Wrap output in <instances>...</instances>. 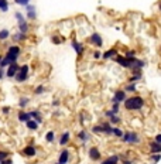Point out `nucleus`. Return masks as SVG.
<instances>
[{
    "mask_svg": "<svg viewBox=\"0 0 161 164\" xmlns=\"http://www.w3.org/2000/svg\"><path fill=\"white\" fill-rule=\"evenodd\" d=\"M147 106V100L141 95H130L126 98V100L122 104V108L127 112H141L144 108Z\"/></svg>",
    "mask_w": 161,
    "mask_h": 164,
    "instance_id": "f257e3e1",
    "label": "nucleus"
},
{
    "mask_svg": "<svg viewBox=\"0 0 161 164\" xmlns=\"http://www.w3.org/2000/svg\"><path fill=\"white\" fill-rule=\"evenodd\" d=\"M120 142L123 144H127V146H139L140 143L143 142V137L137 130H125Z\"/></svg>",
    "mask_w": 161,
    "mask_h": 164,
    "instance_id": "f03ea898",
    "label": "nucleus"
},
{
    "mask_svg": "<svg viewBox=\"0 0 161 164\" xmlns=\"http://www.w3.org/2000/svg\"><path fill=\"white\" fill-rule=\"evenodd\" d=\"M21 52H23V48L20 47V44H12V46L7 48L4 57L9 60L10 64H13V62H18V58H20Z\"/></svg>",
    "mask_w": 161,
    "mask_h": 164,
    "instance_id": "7ed1b4c3",
    "label": "nucleus"
},
{
    "mask_svg": "<svg viewBox=\"0 0 161 164\" xmlns=\"http://www.w3.org/2000/svg\"><path fill=\"white\" fill-rule=\"evenodd\" d=\"M28 78H30V65L28 64L20 65V68H18L17 74H16V76H14V81L17 82V84H24Z\"/></svg>",
    "mask_w": 161,
    "mask_h": 164,
    "instance_id": "20e7f679",
    "label": "nucleus"
},
{
    "mask_svg": "<svg viewBox=\"0 0 161 164\" xmlns=\"http://www.w3.org/2000/svg\"><path fill=\"white\" fill-rule=\"evenodd\" d=\"M71 48H72L73 52L76 54L78 60H82L83 55H85V52H86L85 44H83L82 41H79L78 38H75V37H72V41H71Z\"/></svg>",
    "mask_w": 161,
    "mask_h": 164,
    "instance_id": "39448f33",
    "label": "nucleus"
},
{
    "mask_svg": "<svg viewBox=\"0 0 161 164\" xmlns=\"http://www.w3.org/2000/svg\"><path fill=\"white\" fill-rule=\"evenodd\" d=\"M88 44H91L93 48H102L105 44L103 41V37H102V34L97 33V31H93V33H91L88 36Z\"/></svg>",
    "mask_w": 161,
    "mask_h": 164,
    "instance_id": "423d86ee",
    "label": "nucleus"
},
{
    "mask_svg": "<svg viewBox=\"0 0 161 164\" xmlns=\"http://www.w3.org/2000/svg\"><path fill=\"white\" fill-rule=\"evenodd\" d=\"M21 154L24 156L26 158H34L38 154V149H37V147L34 146V143L31 142V143H28V144H26L21 149Z\"/></svg>",
    "mask_w": 161,
    "mask_h": 164,
    "instance_id": "0eeeda50",
    "label": "nucleus"
},
{
    "mask_svg": "<svg viewBox=\"0 0 161 164\" xmlns=\"http://www.w3.org/2000/svg\"><path fill=\"white\" fill-rule=\"evenodd\" d=\"M76 139H78V142L81 143V144L85 146L86 143H89L92 140V133L86 128H82L81 130H78V133H76Z\"/></svg>",
    "mask_w": 161,
    "mask_h": 164,
    "instance_id": "6e6552de",
    "label": "nucleus"
},
{
    "mask_svg": "<svg viewBox=\"0 0 161 164\" xmlns=\"http://www.w3.org/2000/svg\"><path fill=\"white\" fill-rule=\"evenodd\" d=\"M69 161H71V149H68V147H61V150H59V153H58L57 163L69 164Z\"/></svg>",
    "mask_w": 161,
    "mask_h": 164,
    "instance_id": "1a4fd4ad",
    "label": "nucleus"
},
{
    "mask_svg": "<svg viewBox=\"0 0 161 164\" xmlns=\"http://www.w3.org/2000/svg\"><path fill=\"white\" fill-rule=\"evenodd\" d=\"M26 9V18H27V22H36L37 17H38V14H37V6L33 3L27 4V6L24 7Z\"/></svg>",
    "mask_w": 161,
    "mask_h": 164,
    "instance_id": "9d476101",
    "label": "nucleus"
},
{
    "mask_svg": "<svg viewBox=\"0 0 161 164\" xmlns=\"http://www.w3.org/2000/svg\"><path fill=\"white\" fill-rule=\"evenodd\" d=\"M88 157L91 161H100L102 160V150L99 149L97 146H91L88 149Z\"/></svg>",
    "mask_w": 161,
    "mask_h": 164,
    "instance_id": "9b49d317",
    "label": "nucleus"
},
{
    "mask_svg": "<svg viewBox=\"0 0 161 164\" xmlns=\"http://www.w3.org/2000/svg\"><path fill=\"white\" fill-rule=\"evenodd\" d=\"M71 140H72V133L69 130H64L58 137V144L61 147H67L71 143Z\"/></svg>",
    "mask_w": 161,
    "mask_h": 164,
    "instance_id": "f8f14e48",
    "label": "nucleus"
},
{
    "mask_svg": "<svg viewBox=\"0 0 161 164\" xmlns=\"http://www.w3.org/2000/svg\"><path fill=\"white\" fill-rule=\"evenodd\" d=\"M127 96H129V95L126 94L123 89H116V91L113 92V95H112V99H110V102H112V104H115V102H117V104H123Z\"/></svg>",
    "mask_w": 161,
    "mask_h": 164,
    "instance_id": "ddd939ff",
    "label": "nucleus"
},
{
    "mask_svg": "<svg viewBox=\"0 0 161 164\" xmlns=\"http://www.w3.org/2000/svg\"><path fill=\"white\" fill-rule=\"evenodd\" d=\"M117 54H119V50L115 48V47H112V48H107L106 51L102 52V58H100V60L102 61H112Z\"/></svg>",
    "mask_w": 161,
    "mask_h": 164,
    "instance_id": "4468645a",
    "label": "nucleus"
},
{
    "mask_svg": "<svg viewBox=\"0 0 161 164\" xmlns=\"http://www.w3.org/2000/svg\"><path fill=\"white\" fill-rule=\"evenodd\" d=\"M28 113H30V118L34 119V120L38 123L40 126L44 123V113L41 112L40 109H33V110H28Z\"/></svg>",
    "mask_w": 161,
    "mask_h": 164,
    "instance_id": "2eb2a0df",
    "label": "nucleus"
},
{
    "mask_svg": "<svg viewBox=\"0 0 161 164\" xmlns=\"http://www.w3.org/2000/svg\"><path fill=\"white\" fill-rule=\"evenodd\" d=\"M18 68H20V64H18V62H13V64H10L9 67L6 68V78L14 79V76H16V74H17Z\"/></svg>",
    "mask_w": 161,
    "mask_h": 164,
    "instance_id": "dca6fc26",
    "label": "nucleus"
},
{
    "mask_svg": "<svg viewBox=\"0 0 161 164\" xmlns=\"http://www.w3.org/2000/svg\"><path fill=\"white\" fill-rule=\"evenodd\" d=\"M113 62L115 64H117L119 67H122V68H125V70H129V61H127V58L125 57V55H122V54H117L115 58H113Z\"/></svg>",
    "mask_w": 161,
    "mask_h": 164,
    "instance_id": "f3484780",
    "label": "nucleus"
},
{
    "mask_svg": "<svg viewBox=\"0 0 161 164\" xmlns=\"http://www.w3.org/2000/svg\"><path fill=\"white\" fill-rule=\"evenodd\" d=\"M10 38H12V41L14 44H20V43H24V41H27V40H28V34H24V33H20V31H17V33L12 34V36H10Z\"/></svg>",
    "mask_w": 161,
    "mask_h": 164,
    "instance_id": "a211bd4d",
    "label": "nucleus"
},
{
    "mask_svg": "<svg viewBox=\"0 0 161 164\" xmlns=\"http://www.w3.org/2000/svg\"><path fill=\"white\" fill-rule=\"evenodd\" d=\"M100 126H102V134H103V136L112 137L113 126L109 123V120H103V122H100Z\"/></svg>",
    "mask_w": 161,
    "mask_h": 164,
    "instance_id": "6ab92c4d",
    "label": "nucleus"
},
{
    "mask_svg": "<svg viewBox=\"0 0 161 164\" xmlns=\"http://www.w3.org/2000/svg\"><path fill=\"white\" fill-rule=\"evenodd\" d=\"M149 152L150 154H161V144L154 140H150L149 142Z\"/></svg>",
    "mask_w": 161,
    "mask_h": 164,
    "instance_id": "aec40b11",
    "label": "nucleus"
},
{
    "mask_svg": "<svg viewBox=\"0 0 161 164\" xmlns=\"http://www.w3.org/2000/svg\"><path fill=\"white\" fill-rule=\"evenodd\" d=\"M120 161V156L119 154H110L106 158H102L100 164H117Z\"/></svg>",
    "mask_w": 161,
    "mask_h": 164,
    "instance_id": "412c9836",
    "label": "nucleus"
},
{
    "mask_svg": "<svg viewBox=\"0 0 161 164\" xmlns=\"http://www.w3.org/2000/svg\"><path fill=\"white\" fill-rule=\"evenodd\" d=\"M30 113H28V110L26 109H20L17 112V120L20 122V123H26L27 120H30Z\"/></svg>",
    "mask_w": 161,
    "mask_h": 164,
    "instance_id": "4be33fe9",
    "label": "nucleus"
},
{
    "mask_svg": "<svg viewBox=\"0 0 161 164\" xmlns=\"http://www.w3.org/2000/svg\"><path fill=\"white\" fill-rule=\"evenodd\" d=\"M24 125H26V128H27L28 132H37V130L40 129V125L37 123L36 120H34V119H30V120H27Z\"/></svg>",
    "mask_w": 161,
    "mask_h": 164,
    "instance_id": "5701e85b",
    "label": "nucleus"
},
{
    "mask_svg": "<svg viewBox=\"0 0 161 164\" xmlns=\"http://www.w3.org/2000/svg\"><path fill=\"white\" fill-rule=\"evenodd\" d=\"M17 31L24 33V34L30 33V24H28L27 20H26V22H21V23H17Z\"/></svg>",
    "mask_w": 161,
    "mask_h": 164,
    "instance_id": "b1692460",
    "label": "nucleus"
},
{
    "mask_svg": "<svg viewBox=\"0 0 161 164\" xmlns=\"http://www.w3.org/2000/svg\"><path fill=\"white\" fill-rule=\"evenodd\" d=\"M30 102H31V99L28 96H20V99H18V108L20 109H26V108L30 105Z\"/></svg>",
    "mask_w": 161,
    "mask_h": 164,
    "instance_id": "393cba45",
    "label": "nucleus"
},
{
    "mask_svg": "<svg viewBox=\"0 0 161 164\" xmlns=\"http://www.w3.org/2000/svg\"><path fill=\"white\" fill-rule=\"evenodd\" d=\"M123 91L126 92V94H136L137 92V84H131V82H127L125 85V88H123Z\"/></svg>",
    "mask_w": 161,
    "mask_h": 164,
    "instance_id": "a878e982",
    "label": "nucleus"
},
{
    "mask_svg": "<svg viewBox=\"0 0 161 164\" xmlns=\"http://www.w3.org/2000/svg\"><path fill=\"white\" fill-rule=\"evenodd\" d=\"M123 133H125V130H123L120 126H113V130H112V137H115V139H122Z\"/></svg>",
    "mask_w": 161,
    "mask_h": 164,
    "instance_id": "bb28decb",
    "label": "nucleus"
},
{
    "mask_svg": "<svg viewBox=\"0 0 161 164\" xmlns=\"http://www.w3.org/2000/svg\"><path fill=\"white\" fill-rule=\"evenodd\" d=\"M44 139H45V143H48V144H52V143L55 142V139H57V134H55L54 130H48L45 133V136H44Z\"/></svg>",
    "mask_w": 161,
    "mask_h": 164,
    "instance_id": "cd10ccee",
    "label": "nucleus"
},
{
    "mask_svg": "<svg viewBox=\"0 0 161 164\" xmlns=\"http://www.w3.org/2000/svg\"><path fill=\"white\" fill-rule=\"evenodd\" d=\"M143 81V72L140 74H130V76H129L127 82H131V84H137V82Z\"/></svg>",
    "mask_w": 161,
    "mask_h": 164,
    "instance_id": "c85d7f7f",
    "label": "nucleus"
},
{
    "mask_svg": "<svg viewBox=\"0 0 161 164\" xmlns=\"http://www.w3.org/2000/svg\"><path fill=\"white\" fill-rule=\"evenodd\" d=\"M10 36H12V33H10L9 28H2V30H0V43L7 41V40L10 38Z\"/></svg>",
    "mask_w": 161,
    "mask_h": 164,
    "instance_id": "c756f323",
    "label": "nucleus"
},
{
    "mask_svg": "<svg viewBox=\"0 0 161 164\" xmlns=\"http://www.w3.org/2000/svg\"><path fill=\"white\" fill-rule=\"evenodd\" d=\"M51 43L54 44V46H61V44L64 43V37L59 36V34H52L51 36Z\"/></svg>",
    "mask_w": 161,
    "mask_h": 164,
    "instance_id": "7c9ffc66",
    "label": "nucleus"
},
{
    "mask_svg": "<svg viewBox=\"0 0 161 164\" xmlns=\"http://www.w3.org/2000/svg\"><path fill=\"white\" fill-rule=\"evenodd\" d=\"M45 91H47L45 85H43V84H40V85H37L36 88H34L33 94L36 95V96H41V95H44V94H45Z\"/></svg>",
    "mask_w": 161,
    "mask_h": 164,
    "instance_id": "2f4dec72",
    "label": "nucleus"
},
{
    "mask_svg": "<svg viewBox=\"0 0 161 164\" xmlns=\"http://www.w3.org/2000/svg\"><path fill=\"white\" fill-rule=\"evenodd\" d=\"M109 123L112 126H120L122 125V116L120 115H113L112 118L109 119Z\"/></svg>",
    "mask_w": 161,
    "mask_h": 164,
    "instance_id": "473e14b6",
    "label": "nucleus"
},
{
    "mask_svg": "<svg viewBox=\"0 0 161 164\" xmlns=\"http://www.w3.org/2000/svg\"><path fill=\"white\" fill-rule=\"evenodd\" d=\"M9 7H10L9 0H0V12H2V13H7V12H9Z\"/></svg>",
    "mask_w": 161,
    "mask_h": 164,
    "instance_id": "72a5a7b5",
    "label": "nucleus"
},
{
    "mask_svg": "<svg viewBox=\"0 0 161 164\" xmlns=\"http://www.w3.org/2000/svg\"><path fill=\"white\" fill-rule=\"evenodd\" d=\"M110 110H112L115 115H120V112H122V104H117V102L112 104V106H110Z\"/></svg>",
    "mask_w": 161,
    "mask_h": 164,
    "instance_id": "f704fd0d",
    "label": "nucleus"
},
{
    "mask_svg": "<svg viewBox=\"0 0 161 164\" xmlns=\"http://www.w3.org/2000/svg\"><path fill=\"white\" fill-rule=\"evenodd\" d=\"M89 132H91L92 134H102V126H100V123H97V125H93Z\"/></svg>",
    "mask_w": 161,
    "mask_h": 164,
    "instance_id": "c9c22d12",
    "label": "nucleus"
},
{
    "mask_svg": "<svg viewBox=\"0 0 161 164\" xmlns=\"http://www.w3.org/2000/svg\"><path fill=\"white\" fill-rule=\"evenodd\" d=\"M14 18H16V22H17V23H21V22H26V20H27L26 16L23 14L21 12H16L14 13Z\"/></svg>",
    "mask_w": 161,
    "mask_h": 164,
    "instance_id": "e433bc0d",
    "label": "nucleus"
},
{
    "mask_svg": "<svg viewBox=\"0 0 161 164\" xmlns=\"http://www.w3.org/2000/svg\"><path fill=\"white\" fill-rule=\"evenodd\" d=\"M160 160H161V154H150L149 161H150L151 164H157Z\"/></svg>",
    "mask_w": 161,
    "mask_h": 164,
    "instance_id": "4c0bfd02",
    "label": "nucleus"
},
{
    "mask_svg": "<svg viewBox=\"0 0 161 164\" xmlns=\"http://www.w3.org/2000/svg\"><path fill=\"white\" fill-rule=\"evenodd\" d=\"M14 3L17 4V6H21V7H26L27 4L31 3V0H14Z\"/></svg>",
    "mask_w": 161,
    "mask_h": 164,
    "instance_id": "58836bf2",
    "label": "nucleus"
},
{
    "mask_svg": "<svg viewBox=\"0 0 161 164\" xmlns=\"http://www.w3.org/2000/svg\"><path fill=\"white\" fill-rule=\"evenodd\" d=\"M7 157H10V153L6 152V150H0V164H2L3 160H6Z\"/></svg>",
    "mask_w": 161,
    "mask_h": 164,
    "instance_id": "ea45409f",
    "label": "nucleus"
},
{
    "mask_svg": "<svg viewBox=\"0 0 161 164\" xmlns=\"http://www.w3.org/2000/svg\"><path fill=\"white\" fill-rule=\"evenodd\" d=\"M92 58H93L95 61H99L100 58H102V52H100L99 50H95V51L92 52Z\"/></svg>",
    "mask_w": 161,
    "mask_h": 164,
    "instance_id": "a19ab883",
    "label": "nucleus"
},
{
    "mask_svg": "<svg viewBox=\"0 0 161 164\" xmlns=\"http://www.w3.org/2000/svg\"><path fill=\"white\" fill-rule=\"evenodd\" d=\"M2 113H3L4 116H9L10 113H12V108L10 106H3L2 108Z\"/></svg>",
    "mask_w": 161,
    "mask_h": 164,
    "instance_id": "79ce46f5",
    "label": "nucleus"
},
{
    "mask_svg": "<svg viewBox=\"0 0 161 164\" xmlns=\"http://www.w3.org/2000/svg\"><path fill=\"white\" fill-rule=\"evenodd\" d=\"M125 57H137V51L136 50H127L125 54Z\"/></svg>",
    "mask_w": 161,
    "mask_h": 164,
    "instance_id": "37998d69",
    "label": "nucleus"
},
{
    "mask_svg": "<svg viewBox=\"0 0 161 164\" xmlns=\"http://www.w3.org/2000/svg\"><path fill=\"white\" fill-rule=\"evenodd\" d=\"M51 106L55 108V109H58V108L61 106V100H59V99H54V100L51 102Z\"/></svg>",
    "mask_w": 161,
    "mask_h": 164,
    "instance_id": "c03bdc74",
    "label": "nucleus"
},
{
    "mask_svg": "<svg viewBox=\"0 0 161 164\" xmlns=\"http://www.w3.org/2000/svg\"><path fill=\"white\" fill-rule=\"evenodd\" d=\"M113 115H115V113H113V112H112V110H110V109L105 110V113H103V116H105V118H106V120H109V119L112 118Z\"/></svg>",
    "mask_w": 161,
    "mask_h": 164,
    "instance_id": "a18cd8bd",
    "label": "nucleus"
},
{
    "mask_svg": "<svg viewBox=\"0 0 161 164\" xmlns=\"http://www.w3.org/2000/svg\"><path fill=\"white\" fill-rule=\"evenodd\" d=\"M79 123H81V126H85V115L83 113H79Z\"/></svg>",
    "mask_w": 161,
    "mask_h": 164,
    "instance_id": "49530a36",
    "label": "nucleus"
},
{
    "mask_svg": "<svg viewBox=\"0 0 161 164\" xmlns=\"http://www.w3.org/2000/svg\"><path fill=\"white\" fill-rule=\"evenodd\" d=\"M6 78V70L4 68H0V81H3Z\"/></svg>",
    "mask_w": 161,
    "mask_h": 164,
    "instance_id": "de8ad7c7",
    "label": "nucleus"
},
{
    "mask_svg": "<svg viewBox=\"0 0 161 164\" xmlns=\"http://www.w3.org/2000/svg\"><path fill=\"white\" fill-rule=\"evenodd\" d=\"M153 140H154V142H157V143H160V144H161V133H157V134H155V136L153 137Z\"/></svg>",
    "mask_w": 161,
    "mask_h": 164,
    "instance_id": "09e8293b",
    "label": "nucleus"
},
{
    "mask_svg": "<svg viewBox=\"0 0 161 164\" xmlns=\"http://www.w3.org/2000/svg\"><path fill=\"white\" fill-rule=\"evenodd\" d=\"M2 164H13V160H12L10 157H7L6 160H3V161H2Z\"/></svg>",
    "mask_w": 161,
    "mask_h": 164,
    "instance_id": "8fccbe9b",
    "label": "nucleus"
},
{
    "mask_svg": "<svg viewBox=\"0 0 161 164\" xmlns=\"http://www.w3.org/2000/svg\"><path fill=\"white\" fill-rule=\"evenodd\" d=\"M59 115H61V110H55V112H54L55 118H59Z\"/></svg>",
    "mask_w": 161,
    "mask_h": 164,
    "instance_id": "3c124183",
    "label": "nucleus"
},
{
    "mask_svg": "<svg viewBox=\"0 0 161 164\" xmlns=\"http://www.w3.org/2000/svg\"><path fill=\"white\" fill-rule=\"evenodd\" d=\"M157 9H158V12H160V14H161V2H158L157 3Z\"/></svg>",
    "mask_w": 161,
    "mask_h": 164,
    "instance_id": "603ef678",
    "label": "nucleus"
},
{
    "mask_svg": "<svg viewBox=\"0 0 161 164\" xmlns=\"http://www.w3.org/2000/svg\"><path fill=\"white\" fill-rule=\"evenodd\" d=\"M158 50H160V54H161V44H160V47H158Z\"/></svg>",
    "mask_w": 161,
    "mask_h": 164,
    "instance_id": "864d4df0",
    "label": "nucleus"
},
{
    "mask_svg": "<svg viewBox=\"0 0 161 164\" xmlns=\"http://www.w3.org/2000/svg\"><path fill=\"white\" fill-rule=\"evenodd\" d=\"M2 58H3V55H2V54H0V61H2Z\"/></svg>",
    "mask_w": 161,
    "mask_h": 164,
    "instance_id": "5fc2aeb1",
    "label": "nucleus"
},
{
    "mask_svg": "<svg viewBox=\"0 0 161 164\" xmlns=\"http://www.w3.org/2000/svg\"><path fill=\"white\" fill-rule=\"evenodd\" d=\"M54 164H59V163H57V161H55V163H54Z\"/></svg>",
    "mask_w": 161,
    "mask_h": 164,
    "instance_id": "6e6d98bb",
    "label": "nucleus"
},
{
    "mask_svg": "<svg viewBox=\"0 0 161 164\" xmlns=\"http://www.w3.org/2000/svg\"><path fill=\"white\" fill-rule=\"evenodd\" d=\"M117 164H120V163H117Z\"/></svg>",
    "mask_w": 161,
    "mask_h": 164,
    "instance_id": "4d7b16f0",
    "label": "nucleus"
}]
</instances>
